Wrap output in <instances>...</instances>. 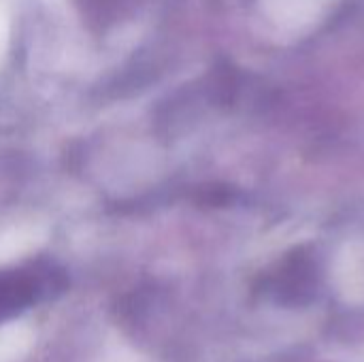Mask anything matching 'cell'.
I'll return each mask as SVG.
<instances>
[{
    "mask_svg": "<svg viewBox=\"0 0 364 362\" xmlns=\"http://www.w3.org/2000/svg\"><path fill=\"white\" fill-rule=\"evenodd\" d=\"M6 45H9V19H6L4 11L0 9V60L6 51Z\"/></svg>",
    "mask_w": 364,
    "mask_h": 362,
    "instance_id": "obj_2",
    "label": "cell"
},
{
    "mask_svg": "<svg viewBox=\"0 0 364 362\" xmlns=\"http://www.w3.org/2000/svg\"><path fill=\"white\" fill-rule=\"evenodd\" d=\"M311 282H314V271H311V262L307 258H292L284 271L279 273V277L275 280V288L279 299L286 301H299L305 294H309L311 290Z\"/></svg>",
    "mask_w": 364,
    "mask_h": 362,
    "instance_id": "obj_1",
    "label": "cell"
}]
</instances>
